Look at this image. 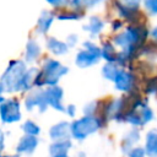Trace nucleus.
I'll return each mask as SVG.
<instances>
[{"instance_id": "nucleus-15", "label": "nucleus", "mask_w": 157, "mask_h": 157, "mask_svg": "<svg viewBox=\"0 0 157 157\" xmlns=\"http://www.w3.org/2000/svg\"><path fill=\"white\" fill-rule=\"evenodd\" d=\"M39 70L37 67H31V69H27L22 81H21V85H20V90L18 91H27V90H31L32 86H34V81H36V77L38 75Z\"/></svg>"}, {"instance_id": "nucleus-23", "label": "nucleus", "mask_w": 157, "mask_h": 157, "mask_svg": "<svg viewBox=\"0 0 157 157\" xmlns=\"http://www.w3.org/2000/svg\"><path fill=\"white\" fill-rule=\"evenodd\" d=\"M98 107H99V102L97 101H93V102H90L88 104L85 105L83 108V113L85 115H91V117H97L96 113L98 112Z\"/></svg>"}, {"instance_id": "nucleus-32", "label": "nucleus", "mask_w": 157, "mask_h": 157, "mask_svg": "<svg viewBox=\"0 0 157 157\" xmlns=\"http://www.w3.org/2000/svg\"><path fill=\"white\" fill-rule=\"evenodd\" d=\"M121 26H123V22H121L120 20H115V21H113V23H112V29H113V31H118V29H120Z\"/></svg>"}, {"instance_id": "nucleus-3", "label": "nucleus", "mask_w": 157, "mask_h": 157, "mask_svg": "<svg viewBox=\"0 0 157 157\" xmlns=\"http://www.w3.org/2000/svg\"><path fill=\"white\" fill-rule=\"evenodd\" d=\"M103 125V121L98 117L83 115L71 123V136L75 140H85L90 135L97 132Z\"/></svg>"}, {"instance_id": "nucleus-11", "label": "nucleus", "mask_w": 157, "mask_h": 157, "mask_svg": "<svg viewBox=\"0 0 157 157\" xmlns=\"http://www.w3.org/2000/svg\"><path fill=\"white\" fill-rule=\"evenodd\" d=\"M140 137H141V135H140L139 128H132L131 130H129L121 140V151L126 155L132 147L137 146V142L140 141Z\"/></svg>"}, {"instance_id": "nucleus-16", "label": "nucleus", "mask_w": 157, "mask_h": 157, "mask_svg": "<svg viewBox=\"0 0 157 157\" xmlns=\"http://www.w3.org/2000/svg\"><path fill=\"white\" fill-rule=\"evenodd\" d=\"M103 27H104V22L102 21V18H99L98 16H92L88 20L87 25L83 26V29L87 31L91 36L94 37V36H97V34H99L102 32Z\"/></svg>"}, {"instance_id": "nucleus-14", "label": "nucleus", "mask_w": 157, "mask_h": 157, "mask_svg": "<svg viewBox=\"0 0 157 157\" xmlns=\"http://www.w3.org/2000/svg\"><path fill=\"white\" fill-rule=\"evenodd\" d=\"M53 21H54V15L52 12L42 11V13L38 17V22H37V32L40 34L47 33L48 29L50 28Z\"/></svg>"}, {"instance_id": "nucleus-22", "label": "nucleus", "mask_w": 157, "mask_h": 157, "mask_svg": "<svg viewBox=\"0 0 157 157\" xmlns=\"http://www.w3.org/2000/svg\"><path fill=\"white\" fill-rule=\"evenodd\" d=\"M22 130L25 135H31V136H38L40 134V128L32 120H26L22 125Z\"/></svg>"}, {"instance_id": "nucleus-24", "label": "nucleus", "mask_w": 157, "mask_h": 157, "mask_svg": "<svg viewBox=\"0 0 157 157\" xmlns=\"http://www.w3.org/2000/svg\"><path fill=\"white\" fill-rule=\"evenodd\" d=\"M119 1L121 2L124 7H126L130 11H135V12L139 11L140 5H141V0H119Z\"/></svg>"}, {"instance_id": "nucleus-26", "label": "nucleus", "mask_w": 157, "mask_h": 157, "mask_svg": "<svg viewBox=\"0 0 157 157\" xmlns=\"http://www.w3.org/2000/svg\"><path fill=\"white\" fill-rule=\"evenodd\" d=\"M144 6L150 15H157V0H144Z\"/></svg>"}, {"instance_id": "nucleus-9", "label": "nucleus", "mask_w": 157, "mask_h": 157, "mask_svg": "<svg viewBox=\"0 0 157 157\" xmlns=\"http://www.w3.org/2000/svg\"><path fill=\"white\" fill-rule=\"evenodd\" d=\"M49 136L53 140V142L54 141L70 140V136H71V124H69L67 121H60V123L54 124L49 129Z\"/></svg>"}, {"instance_id": "nucleus-38", "label": "nucleus", "mask_w": 157, "mask_h": 157, "mask_svg": "<svg viewBox=\"0 0 157 157\" xmlns=\"http://www.w3.org/2000/svg\"><path fill=\"white\" fill-rule=\"evenodd\" d=\"M56 157H69V155H65V156H56Z\"/></svg>"}, {"instance_id": "nucleus-28", "label": "nucleus", "mask_w": 157, "mask_h": 157, "mask_svg": "<svg viewBox=\"0 0 157 157\" xmlns=\"http://www.w3.org/2000/svg\"><path fill=\"white\" fill-rule=\"evenodd\" d=\"M70 5L74 7V10H78V11H83L82 9H85V7L88 6L87 0H71L70 1Z\"/></svg>"}, {"instance_id": "nucleus-37", "label": "nucleus", "mask_w": 157, "mask_h": 157, "mask_svg": "<svg viewBox=\"0 0 157 157\" xmlns=\"http://www.w3.org/2000/svg\"><path fill=\"white\" fill-rule=\"evenodd\" d=\"M0 157H20V155H4L1 151H0Z\"/></svg>"}, {"instance_id": "nucleus-12", "label": "nucleus", "mask_w": 157, "mask_h": 157, "mask_svg": "<svg viewBox=\"0 0 157 157\" xmlns=\"http://www.w3.org/2000/svg\"><path fill=\"white\" fill-rule=\"evenodd\" d=\"M144 148L147 157H157V129H150L146 132Z\"/></svg>"}, {"instance_id": "nucleus-35", "label": "nucleus", "mask_w": 157, "mask_h": 157, "mask_svg": "<svg viewBox=\"0 0 157 157\" xmlns=\"http://www.w3.org/2000/svg\"><path fill=\"white\" fill-rule=\"evenodd\" d=\"M103 0H87V4H88V7H92V6H96L97 4L102 2Z\"/></svg>"}, {"instance_id": "nucleus-17", "label": "nucleus", "mask_w": 157, "mask_h": 157, "mask_svg": "<svg viewBox=\"0 0 157 157\" xmlns=\"http://www.w3.org/2000/svg\"><path fill=\"white\" fill-rule=\"evenodd\" d=\"M47 47H48V49H49L53 54H55V55H63V54H65V53L67 52V49H69V47H67L66 43H64V42L56 39V38H54V37H49V38H48V40H47Z\"/></svg>"}, {"instance_id": "nucleus-2", "label": "nucleus", "mask_w": 157, "mask_h": 157, "mask_svg": "<svg viewBox=\"0 0 157 157\" xmlns=\"http://www.w3.org/2000/svg\"><path fill=\"white\" fill-rule=\"evenodd\" d=\"M26 71L27 69L22 60H11L7 69L0 77V83L2 85L5 92L18 91Z\"/></svg>"}, {"instance_id": "nucleus-13", "label": "nucleus", "mask_w": 157, "mask_h": 157, "mask_svg": "<svg viewBox=\"0 0 157 157\" xmlns=\"http://www.w3.org/2000/svg\"><path fill=\"white\" fill-rule=\"evenodd\" d=\"M72 144L70 140L65 141H54L49 146V155L50 157H56V156H65L67 155L69 150L71 148Z\"/></svg>"}, {"instance_id": "nucleus-6", "label": "nucleus", "mask_w": 157, "mask_h": 157, "mask_svg": "<svg viewBox=\"0 0 157 157\" xmlns=\"http://www.w3.org/2000/svg\"><path fill=\"white\" fill-rule=\"evenodd\" d=\"M25 107L27 110H32L33 108H38L39 112H45L48 108V103L45 99V94H44V90L42 88H37L29 92V94L26 97L25 99Z\"/></svg>"}, {"instance_id": "nucleus-5", "label": "nucleus", "mask_w": 157, "mask_h": 157, "mask_svg": "<svg viewBox=\"0 0 157 157\" xmlns=\"http://www.w3.org/2000/svg\"><path fill=\"white\" fill-rule=\"evenodd\" d=\"M0 119L5 124H12L21 119V105L16 98L5 99L0 104Z\"/></svg>"}, {"instance_id": "nucleus-18", "label": "nucleus", "mask_w": 157, "mask_h": 157, "mask_svg": "<svg viewBox=\"0 0 157 157\" xmlns=\"http://www.w3.org/2000/svg\"><path fill=\"white\" fill-rule=\"evenodd\" d=\"M39 54H40V47H39V44L34 39H29L27 42V45H26V53H25L26 61H28V63L34 61L39 56Z\"/></svg>"}, {"instance_id": "nucleus-31", "label": "nucleus", "mask_w": 157, "mask_h": 157, "mask_svg": "<svg viewBox=\"0 0 157 157\" xmlns=\"http://www.w3.org/2000/svg\"><path fill=\"white\" fill-rule=\"evenodd\" d=\"M66 114L67 115H70V117H75V113H76V107L74 105V104H69L67 107H66Z\"/></svg>"}, {"instance_id": "nucleus-20", "label": "nucleus", "mask_w": 157, "mask_h": 157, "mask_svg": "<svg viewBox=\"0 0 157 157\" xmlns=\"http://www.w3.org/2000/svg\"><path fill=\"white\" fill-rule=\"evenodd\" d=\"M102 58L107 63H117L118 58V52L115 50L114 45L112 43H104L102 47Z\"/></svg>"}, {"instance_id": "nucleus-36", "label": "nucleus", "mask_w": 157, "mask_h": 157, "mask_svg": "<svg viewBox=\"0 0 157 157\" xmlns=\"http://www.w3.org/2000/svg\"><path fill=\"white\" fill-rule=\"evenodd\" d=\"M4 92H5V90H4V87H2V85L0 83V104H1V103H2L4 101H5V98L2 97V93H4Z\"/></svg>"}, {"instance_id": "nucleus-21", "label": "nucleus", "mask_w": 157, "mask_h": 157, "mask_svg": "<svg viewBox=\"0 0 157 157\" xmlns=\"http://www.w3.org/2000/svg\"><path fill=\"white\" fill-rule=\"evenodd\" d=\"M83 16V11H78V10H65V11H63V12H60V13H58V20H60V21H67V20H71V21H74V20H78V18H81Z\"/></svg>"}, {"instance_id": "nucleus-34", "label": "nucleus", "mask_w": 157, "mask_h": 157, "mask_svg": "<svg viewBox=\"0 0 157 157\" xmlns=\"http://www.w3.org/2000/svg\"><path fill=\"white\" fill-rule=\"evenodd\" d=\"M4 146H5V135H4L2 130L0 129V151L4 150Z\"/></svg>"}, {"instance_id": "nucleus-27", "label": "nucleus", "mask_w": 157, "mask_h": 157, "mask_svg": "<svg viewBox=\"0 0 157 157\" xmlns=\"http://www.w3.org/2000/svg\"><path fill=\"white\" fill-rule=\"evenodd\" d=\"M126 157H147L146 156V152H145V148L142 146H135L132 147L128 153H126Z\"/></svg>"}, {"instance_id": "nucleus-10", "label": "nucleus", "mask_w": 157, "mask_h": 157, "mask_svg": "<svg viewBox=\"0 0 157 157\" xmlns=\"http://www.w3.org/2000/svg\"><path fill=\"white\" fill-rule=\"evenodd\" d=\"M39 144V140L37 136H31V135H23L16 146V152L17 155H31L34 152V150L37 148Z\"/></svg>"}, {"instance_id": "nucleus-29", "label": "nucleus", "mask_w": 157, "mask_h": 157, "mask_svg": "<svg viewBox=\"0 0 157 157\" xmlns=\"http://www.w3.org/2000/svg\"><path fill=\"white\" fill-rule=\"evenodd\" d=\"M77 43V36L76 34H70L67 37V47H74L75 44Z\"/></svg>"}, {"instance_id": "nucleus-4", "label": "nucleus", "mask_w": 157, "mask_h": 157, "mask_svg": "<svg viewBox=\"0 0 157 157\" xmlns=\"http://www.w3.org/2000/svg\"><path fill=\"white\" fill-rule=\"evenodd\" d=\"M102 58V49L98 48L94 43L92 42H85L83 43V49H81L75 58V64L81 67H88L99 61Z\"/></svg>"}, {"instance_id": "nucleus-19", "label": "nucleus", "mask_w": 157, "mask_h": 157, "mask_svg": "<svg viewBox=\"0 0 157 157\" xmlns=\"http://www.w3.org/2000/svg\"><path fill=\"white\" fill-rule=\"evenodd\" d=\"M121 69H119L118 64L117 63H107L103 67H102V75L105 80H109V81H113L115 80V77L118 76L119 71Z\"/></svg>"}, {"instance_id": "nucleus-8", "label": "nucleus", "mask_w": 157, "mask_h": 157, "mask_svg": "<svg viewBox=\"0 0 157 157\" xmlns=\"http://www.w3.org/2000/svg\"><path fill=\"white\" fill-rule=\"evenodd\" d=\"M44 94H45V99L48 105H50L52 108H54L55 110L59 112H65V107L63 104V88L59 86H50L47 90H44Z\"/></svg>"}, {"instance_id": "nucleus-25", "label": "nucleus", "mask_w": 157, "mask_h": 157, "mask_svg": "<svg viewBox=\"0 0 157 157\" xmlns=\"http://www.w3.org/2000/svg\"><path fill=\"white\" fill-rule=\"evenodd\" d=\"M145 92L148 96H156L157 94V77H153L147 81L145 86Z\"/></svg>"}, {"instance_id": "nucleus-1", "label": "nucleus", "mask_w": 157, "mask_h": 157, "mask_svg": "<svg viewBox=\"0 0 157 157\" xmlns=\"http://www.w3.org/2000/svg\"><path fill=\"white\" fill-rule=\"evenodd\" d=\"M69 72V69L66 66H64L61 63H59L58 60L54 59H47L43 63L42 70H39L36 81H34V86L37 87H42L44 85L47 86H56V83L59 82V80L66 75Z\"/></svg>"}, {"instance_id": "nucleus-7", "label": "nucleus", "mask_w": 157, "mask_h": 157, "mask_svg": "<svg viewBox=\"0 0 157 157\" xmlns=\"http://www.w3.org/2000/svg\"><path fill=\"white\" fill-rule=\"evenodd\" d=\"M135 83H136V80H135V76L121 69L118 74V76L115 77L114 80V85H115V88L118 91H121V92H125V93H131L134 92L135 90Z\"/></svg>"}, {"instance_id": "nucleus-33", "label": "nucleus", "mask_w": 157, "mask_h": 157, "mask_svg": "<svg viewBox=\"0 0 157 157\" xmlns=\"http://www.w3.org/2000/svg\"><path fill=\"white\" fill-rule=\"evenodd\" d=\"M148 34H150V37H151L155 42H157V26H155V27L150 31V33H148Z\"/></svg>"}, {"instance_id": "nucleus-30", "label": "nucleus", "mask_w": 157, "mask_h": 157, "mask_svg": "<svg viewBox=\"0 0 157 157\" xmlns=\"http://www.w3.org/2000/svg\"><path fill=\"white\" fill-rule=\"evenodd\" d=\"M45 1L49 2V4L53 5V6H61V5L69 2V0H45Z\"/></svg>"}]
</instances>
